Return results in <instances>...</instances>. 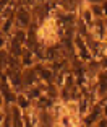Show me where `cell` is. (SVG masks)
Masks as SVG:
<instances>
[{
  "label": "cell",
  "instance_id": "obj_4",
  "mask_svg": "<svg viewBox=\"0 0 107 127\" xmlns=\"http://www.w3.org/2000/svg\"><path fill=\"white\" fill-rule=\"evenodd\" d=\"M96 98H107V70H101L97 73V88Z\"/></svg>",
  "mask_w": 107,
  "mask_h": 127
},
{
  "label": "cell",
  "instance_id": "obj_2",
  "mask_svg": "<svg viewBox=\"0 0 107 127\" xmlns=\"http://www.w3.org/2000/svg\"><path fill=\"white\" fill-rule=\"evenodd\" d=\"M20 5L21 7L16 8V13H15V25L20 30H28L31 26V23H33V13H31L29 7H24L23 3Z\"/></svg>",
  "mask_w": 107,
  "mask_h": 127
},
{
  "label": "cell",
  "instance_id": "obj_7",
  "mask_svg": "<svg viewBox=\"0 0 107 127\" xmlns=\"http://www.w3.org/2000/svg\"><path fill=\"white\" fill-rule=\"evenodd\" d=\"M65 103V109L68 114H80V101L76 99H70V101H63Z\"/></svg>",
  "mask_w": 107,
  "mask_h": 127
},
{
  "label": "cell",
  "instance_id": "obj_3",
  "mask_svg": "<svg viewBox=\"0 0 107 127\" xmlns=\"http://www.w3.org/2000/svg\"><path fill=\"white\" fill-rule=\"evenodd\" d=\"M89 34L99 42L107 41V21H106V18L96 20L94 25L91 26V30H89Z\"/></svg>",
  "mask_w": 107,
  "mask_h": 127
},
{
  "label": "cell",
  "instance_id": "obj_6",
  "mask_svg": "<svg viewBox=\"0 0 107 127\" xmlns=\"http://www.w3.org/2000/svg\"><path fill=\"white\" fill-rule=\"evenodd\" d=\"M89 8H91L94 18L99 20V18H104V7L101 2H89Z\"/></svg>",
  "mask_w": 107,
  "mask_h": 127
},
{
  "label": "cell",
  "instance_id": "obj_8",
  "mask_svg": "<svg viewBox=\"0 0 107 127\" xmlns=\"http://www.w3.org/2000/svg\"><path fill=\"white\" fill-rule=\"evenodd\" d=\"M96 127H107V119H101L99 122L96 124Z\"/></svg>",
  "mask_w": 107,
  "mask_h": 127
},
{
  "label": "cell",
  "instance_id": "obj_5",
  "mask_svg": "<svg viewBox=\"0 0 107 127\" xmlns=\"http://www.w3.org/2000/svg\"><path fill=\"white\" fill-rule=\"evenodd\" d=\"M15 106L23 112V114H26V112H29L31 109L34 108V103L28 98L26 93H18V98H16V104Z\"/></svg>",
  "mask_w": 107,
  "mask_h": 127
},
{
  "label": "cell",
  "instance_id": "obj_1",
  "mask_svg": "<svg viewBox=\"0 0 107 127\" xmlns=\"http://www.w3.org/2000/svg\"><path fill=\"white\" fill-rule=\"evenodd\" d=\"M73 44H75V54L81 62H91L94 57H92L91 51L88 47V42H86V37L81 36V34H75L73 37Z\"/></svg>",
  "mask_w": 107,
  "mask_h": 127
}]
</instances>
